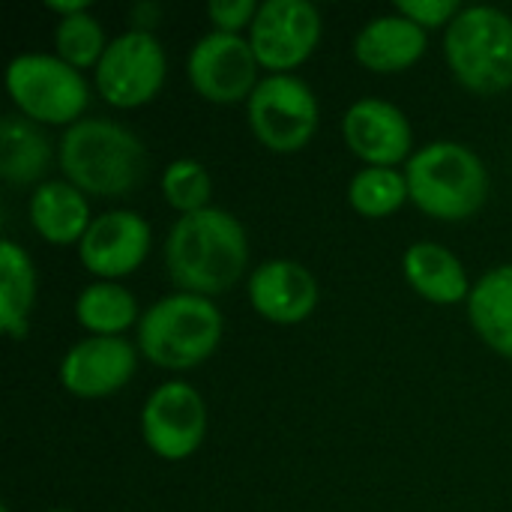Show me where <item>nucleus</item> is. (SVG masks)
I'll list each match as a JSON object with an SVG mask.
<instances>
[{
  "label": "nucleus",
  "mask_w": 512,
  "mask_h": 512,
  "mask_svg": "<svg viewBox=\"0 0 512 512\" xmlns=\"http://www.w3.org/2000/svg\"><path fill=\"white\" fill-rule=\"evenodd\" d=\"M246 264V231L219 207L180 216L165 240V270L183 294H225L240 282Z\"/></svg>",
  "instance_id": "nucleus-1"
},
{
  "label": "nucleus",
  "mask_w": 512,
  "mask_h": 512,
  "mask_svg": "<svg viewBox=\"0 0 512 512\" xmlns=\"http://www.w3.org/2000/svg\"><path fill=\"white\" fill-rule=\"evenodd\" d=\"M0 512H12V510H9V507H0Z\"/></svg>",
  "instance_id": "nucleus-30"
},
{
  "label": "nucleus",
  "mask_w": 512,
  "mask_h": 512,
  "mask_svg": "<svg viewBox=\"0 0 512 512\" xmlns=\"http://www.w3.org/2000/svg\"><path fill=\"white\" fill-rule=\"evenodd\" d=\"M396 12L411 18L414 24H420L423 30H435V27H450L453 18L462 12L456 0H399Z\"/></svg>",
  "instance_id": "nucleus-26"
},
{
  "label": "nucleus",
  "mask_w": 512,
  "mask_h": 512,
  "mask_svg": "<svg viewBox=\"0 0 512 512\" xmlns=\"http://www.w3.org/2000/svg\"><path fill=\"white\" fill-rule=\"evenodd\" d=\"M342 132L348 150L369 168H396L411 159L414 132L402 108L384 99H360L345 111Z\"/></svg>",
  "instance_id": "nucleus-14"
},
{
  "label": "nucleus",
  "mask_w": 512,
  "mask_h": 512,
  "mask_svg": "<svg viewBox=\"0 0 512 512\" xmlns=\"http://www.w3.org/2000/svg\"><path fill=\"white\" fill-rule=\"evenodd\" d=\"M408 180L396 168H363L351 177L348 201L366 219H387L408 201Z\"/></svg>",
  "instance_id": "nucleus-23"
},
{
  "label": "nucleus",
  "mask_w": 512,
  "mask_h": 512,
  "mask_svg": "<svg viewBox=\"0 0 512 512\" xmlns=\"http://www.w3.org/2000/svg\"><path fill=\"white\" fill-rule=\"evenodd\" d=\"M249 126L267 150L297 153L318 129V99L297 75H267L249 96Z\"/></svg>",
  "instance_id": "nucleus-7"
},
{
  "label": "nucleus",
  "mask_w": 512,
  "mask_h": 512,
  "mask_svg": "<svg viewBox=\"0 0 512 512\" xmlns=\"http://www.w3.org/2000/svg\"><path fill=\"white\" fill-rule=\"evenodd\" d=\"M75 318L93 336H120L138 321V303L117 282H93L78 294Z\"/></svg>",
  "instance_id": "nucleus-22"
},
{
  "label": "nucleus",
  "mask_w": 512,
  "mask_h": 512,
  "mask_svg": "<svg viewBox=\"0 0 512 512\" xmlns=\"http://www.w3.org/2000/svg\"><path fill=\"white\" fill-rule=\"evenodd\" d=\"M165 48L147 30H129L108 42L96 66V90L114 108L147 105L165 84Z\"/></svg>",
  "instance_id": "nucleus-8"
},
{
  "label": "nucleus",
  "mask_w": 512,
  "mask_h": 512,
  "mask_svg": "<svg viewBox=\"0 0 512 512\" xmlns=\"http://www.w3.org/2000/svg\"><path fill=\"white\" fill-rule=\"evenodd\" d=\"M45 6H48L51 12H60L63 18H69V15H81V12H87V9H90V3H87V0H45Z\"/></svg>",
  "instance_id": "nucleus-29"
},
{
  "label": "nucleus",
  "mask_w": 512,
  "mask_h": 512,
  "mask_svg": "<svg viewBox=\"0 0 512 512\" xmlns=\"http://www.w3.org/2000/svg\"><path fill=\"white\" fill-rule=\"evenodd\" d=\"M156 18H159V6H153V3H138V6L132 9V24H135V30H147V33H150V27L156 24Z\"/></svg>",
  "instance_id": "nucleus-28"
},
{
  "label": "nucleus",
  "mask_w": 512,
  "mask_h": 512,
  "mask_svg": "<svg viewBox=\"0 0 512 512\" xmlns=\"http://www.w3.org/2000/svg\"><path fill=\"white\" fill-rule=\"evenodd\" d=\"M36 300V273L30 255L12 243H0V327L9 339L27 336V315Z\"/></svg>",
  "instance_id": "nucleus-21"
},
{
  "label": "nucleus",
  "mask_w": 512,
  "mask_h": 512,
  "mask_svg": "<svg viewBox=\"0 0 512 512\" xmlns=\"http://www.w3.org/2000/svg\"><path fill=\"white\" fill-rule=\"evenodd\" d=\"M249 303L273 324H300L318 306V282L303 264L273 258L249 276Z\"/></svg>",
  "instance_id": "nucleus-15"
},
{
  "label": "nucleus",
  "mask_w": 512,
  "mask_h": 512,
  "mask_svg": "<svg viewBox=\"0 0 512 512\" xmlns=\"http://www.w3.org/2000/svg\"><path fill=\"white\" fill-rule=\"evenodd\" d=\"M468 318L492 351L512 360V264L489 270L471 288Z\"/></svg>",
  "instance_id": "nucleus-19"
},
{
  "label": "nucleus",
  "mask_w": 512,
  "mask_h": 512,
  "mask_svg": "<svg viewBox=\"0 0 512 512\" xmlns=\"http://www.w3.org/2000/svg\"><path fill=\"white\" fill-rule=\"evenodd\" d=\"M141 432L147 447L165 462L189 459L207 432V408L198 390L186 381L156 387L141 411Z\"/></svg>",
  "instance_id": "nucleus-11"
},
{
  "label": "nucleus",
  "mask_w": 512,
  "mask_h": 512,
  "mask_svg": "<svg viewBox=\"0 0 512 512\" xmlns=\"http://www.w3.org/2000/svg\"><path fill=\"white\" fill-rule=\"evenodd\" d=\"M51 512H69V510H51Z\"/></svg>",
  "instance_id": "nucleus-31"
},
{
  "label": "nucleus",
  "mask_w": 512,
  "mask_h": 512,
  "mask_svg": "<svg viewBox=\"0 0 512 512\" xmlns=\"http://www.w3.org/2000/svg\"><path fill=\"white\" fill-rule=\"evenodd\" d=\"M258 57L240 33L201 36L186 60V72L198 96L216 105H234L249 99L258 87Z\"/></svg>",
  "instance_id": "nucleus-10"
},
{
  "label": "nucleus",
  "mask_w": 512,
  "mask_h": 512,
  "mask_svg": "<svg viewBox=\"0 0 512 512\" xmlns=\"http://www.w3.org/2000/svg\"><path fill=\"white\" fill-rule=\"evenodd\" d=\"M411 201L432 219L462 222L474 216L489 195L483 159L456 141H435L417 150L405 168Z\"/></svg>",
  "instance_id": "nucleus-3"
},
{
  "label": "nucleus",
  "mask_w": 512,
  "mask_h": 512,
  "mask_svg": "<svg viewBox=\"0 0 512 512\" xmlns=\"http://www.w3.org/2000/svg\"><path fill=\"white\" fill-rule=\"evenodd\" d=\"M138 369V354L123 336H90L72 345L60 363V384L81 399H102L123 390Z\"/></svg>",
  "instance_id": "nucleus-13"
},
{
  "label": "nucleus",
  "mask_w": 512,
  "mask_h": 512,
  "mask_svg": "<svg viewBox=\"0 0 512 512\" xmlns=\"http://www.w3.org/2000/svg\"><path fill=\"white\" fill-rule=\"evenodd\" d=\"M258 9L261 6L255 0H213L207 6V15L219 33H240L243 27H252Z\"/></svg>",
  "instance_id": "nucleus-27"
},
{
  "label": "nucleus",
  "mask_w": 512,
  "mask_h": 512,
  "mask_svg": "<svg viewBox=\"0 0 512 512\" xmlns=\"http://www.w3.org/2000/svg\"><path fill=\"white\" fill-rule=\"evenodd\" d=\"M6 90L15 108L48 126H72L90 102V87L75 66L48 54H18L6 66Z\"/></svg>",
  "instance_id": "nucleus-6"
},
{
  "label": "nucleus",
  "mask_w": 512,
  "mask_h": 512,
  "mask_svg": "<svg viewBox=\"0 0 512 512\" xmlns=\"http://www.w3.org/2000/svg\"><path fill=\"white\" fill-rule=\"evenodd\" d=\"M90 222L87 198L69 180H48L30 195V225L51 246L81 243Z\"/></svg>",
  "instance_id": "nucleus-17"
},
{
  "label": "nucleus",
  "mask_w": 512,
  "mask_h": 512,
  "mask_svg": "<svg viewBox=\"0 0 512 512\" xmlns=\"http://www.w3.org/2000/svg\"><path fill=\"white\" fill-rule=\"evenodd\" d=\"M444 54L471 93H504L512 87V18L495 6L462 9L444 33Z\"/></svg>",
  "instance_id": "nucleus-5"
},
{
  "label": "nucleus",
  "mask_w": 512,
  "mask_h": 512,
  "mask_svg": "<svg viewBox=\"0 0 512 512\" xmlns=\"http://www.w3.org/2000/svg\"><path fill=\"white\" fill-rule=\"evenodd\" d=\"M54 48H57V57L66 60L69 66L90 69V66H99L108 42H105L99 21L90 12H81V15L60 18L54 30Z\"/></svg>",
  "instance_id": "nucleus-24"
},
{
  "label": "nucleus",
  "mask_w": 512,
  "mask_h": 512,
  "mask_svg": "<svg viewBox=\"0 0 512 512\" xmlns=\"http://www.w3.org/2000/svg\"><path fill=\"white\" fill-rule=\"evenodd\" d=\"M147 168L150 159L141 138L114 120H78L60 138V171L75 189L87 195H132L144 183Z\"/></svg>",
  "instance_id": "nucleus-2"
},
{
  "label": "nucleus",
  "mask_w": 512,
  "mask_h": 512,
  "mask_svg": "<svg viewBox=\"0 0 512 512\" xmlns=\"http://www.w3.org/2000/svg\"><path fill=\"white\" fill-rule=\"evenodd\" d=\"M318 39L321 12L306 0H267L249 27V45L273 75H288L306 63Z\"/></svg>",
  "instance_id": "nucleus-9"
},
{
  "label": "nucleus",
  "mask_w": 512,
  "mask_h": 512,
  "mask_svg": "<svg viewBox=\"0 0 512 512\" xmlns=\"http://www.w3.org/2000/svg\"><path fill=\"white\" fill-rule=\"evenodd\" d=\"M429 39L426 30L420 24H414L405 15H378L372 18L354 39V57L381 75L390 72H402L408 66H414L423 51H426Z\"/></svg>",
  "instance_id": "nucleus-16"
},
{
  "label": "nucleus",
  "mask_w": 512,
  "mask_h": 512,
  "mask_svg": "<svg viewBox=\"0 0 512 512\" xmlns=\"http://www.w3.org/2000/svg\"><path fill=\"white\" fill-rule=\"evenodd\" d=\"M150 252V225L135 210H108L96 216L78 243L81 264L102 282L135 273Z\"/></svg>",
  "instance_id": "nucleus-12"
},
{
  "label": "nucleus",
  "mask_w": 512,
  "mask_h": 512,
  "mask_svg": "<svg viewBox=\"0 0 512 512\" xmlns=\"http://www.w3.org/2000/svg\"><path fill=\"white\" fill-rule=\"evenodd\" d=\"M51 165V141L24 114L0 120V177L12 186L39 180Z\"/></svg>",
  "instance_id": "nucleus-20"
},
{
  "label": "nucleus",
  "mask_w": 512,
  "mask_h": 512,
  "mask_svg": "<svg viewBox=\"0 0 512 512\" xmlns=\"http://www.w3.org/2000/svg\"><path fill=\"white\" fill-rule=\"evenodd\" d=\"M162 195L183 216L207 210L213 195V177L198 159H174L162 174Z\"/></svg>",
  "instance_id": "nucleus-25"
},
{
  "label": "nucleus",
  "mask_w": 512,
  "mask_h": 512,
  "mask_svg": "<svg viewBox=\"0 0 512 512\" xmlns=\"http://www.w3.org/2000/svg\"><path fill=\"white\" fill-rule=\"evenodd\" d=\"M222 339V315L210 297L171 294L138 321V348L159 369H195L213 357Z\"/></svg>",
  "instance_id": "nucleus-4"
},
{
  "label": "nucleus",
  "mask_w": 512,
  "mask_h": 512,
  "mask_svg": "<svg viewBox=\"0 0 512 512\" xmlns=\"http://www.w3.org/2000/svg\"><path fill=\"white\" fill-rule=\"evenodd\" d=\"M402 270L408 285L426 297L429 303L438 306H453L465 297H471V282L468 273L462 267V261L438 243H414L408 246L405 258H402Z\"/></svg>",
  "instance_id": "nucleus-18"
}]
</instances>
